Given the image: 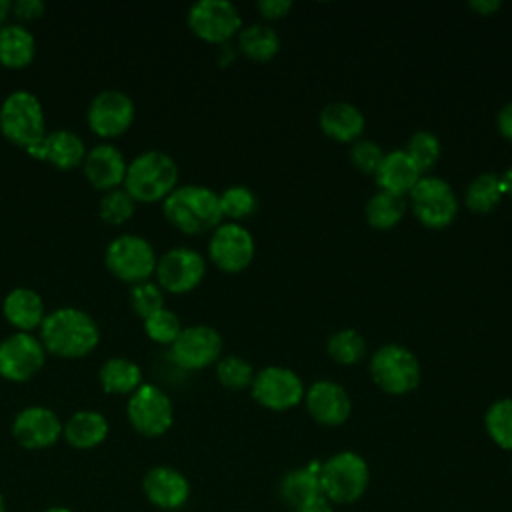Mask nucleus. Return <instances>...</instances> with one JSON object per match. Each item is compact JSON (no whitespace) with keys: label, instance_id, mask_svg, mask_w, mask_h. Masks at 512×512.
<instances>
[{"label":"nucleus","instance_id":"obj_1","mask_svg":"<svg viewBox=\"0 0 512 512\" xmlns=\"http://www.w3.org/2000/svg\"><path fill=\"white\" fill-rule=\"evenodd\" d=\"M40 342L46 352L60 358H82L100 342L96 320L74 306L48 312L40 324Z\"/></svg>","mask_w":512,"mask_h":512},{"label":"nucleus","instance_id":"obj_2","mask_svg":"<svg viewBox=\"0 0 512 512\" xmlns=\"http://www.w3.org/2000/svg\"><path fill=\"white\" fill-rule=\"evenodd\" d=\"M162 212L172 226L186 234L214 230L224 218L218 194L204 184L176 186L162 200Z\"/></svg>","mask_w":512,"mask_h":512},{"label":"nucleus","instance_id":"obj_3","mask_svg":"<svg viewBox=\"0 0 512 512\" xmlns=\"http://www.w3.org/2000/svg\"><path fill=\"white\" fill-rule=\"evenodd\" d=\"M370 486V466L354 450H340L320 462L322 498L332 506L358 502Z\"/></svg>","mask_w":512,"mask_h":512},{"label":"nucleus","instance_id":"obj_4","mask_svg":"<svg viewBox=\"0 0 512 512\" xmlns=\"http://www.w3.org/2000/svg\"><path fill=\"white\" fill-rule=\"evenodd\" d=\"M178 182L176 160L162 150H146L130 160L124 176V190L140 202L164 200Z\"/></svg>","mask_w":512,"mask_h":512},{"label":"nucleus","instance_id":"obj_5","mask_svg":"<svg viewBox=\"0 0 512 512\" xmlns=\"http://www.w3.org/2000/svg\"><path fill=\"white\" fill-rule=\"evenodd\" d=\"M0 130L10 142L26 150L36 146L46 136L44 108L38 96L30 90L10 92L0 106Z\"/></svg>","mask_w":512,"mask_h":512},{"label":"nucleus","instance_id":"obj_6","mask_svg":"<svg viewBox=\"0 0 512 512\" xmlns=\"http://www.w3.org/2000/svg\"><path fill=\"white\" fill-rule=\"evenodd\" d=\"M370 376L374 384L394 396L412 392L422 378L416 354L402 344H384L370 358Z\"/></svg>","mask_w":512,"mask_h":512},{"label":"nucleus","instance_id":"obj_7","mask_svg":"<svg viewBox=\"0 0 512 512\" xmlns=\"http://www.w3.org/2000/svg\"><path fill=\"white\" fill-rule=\"evenodd\" d=\"M126 416L138 434L158 438L166 434L174 422V404L160 386L142 382L126 402Z\"/></svg>","mask_w":512,"mask_h":512},{"label":"nucleus","instance_id":"obj_8","mask_svg":"<svg viewBox=\"0 0 512 512\" xmlns=\"http://www.w3.org/2000/svg\"><path fill=\"white\" fill-rule=\"evenodd\" d=\"M106 268L124 282H144L156 270L158 256L152 244L140 234L116 236L104 252Z\"/></svg>","mask_w":512,"mask_h":512},{"label":"nucleus","instance_id":"obj_9","mask_svg":"<svg viewBox=\"0 0 512 512\" xmlns=\"http://www.w3.org/2000/svg\"><path fill=\"white\" fill-rule=\"evenodd\" d=\"M410 208L428 228H444L458 214V198L440 176H422L410 190Z\"/></svg>","mask_w":512,"mask_h":512},{"label":"nucleus","instance_id":"obj_10","mask_svg":"<svg viewBox=\"0 0 512 512\" xmlns=\"http://www.w3.org/2000/svg\"><path fill=\"white\" fill-rule=\"evenodd\" d=\"M252 398L274 412H284L304 400L302 378L286 366H266L254 374L250 384Z\"/></svg>","mask_w":512,"mask_h":512},{"label":"nucleus","instance_id":"obj_11","mask_svg":"<svg viewBox=\"0 0 512 512\" xmlns=\"http://www.w3.org/2000/svg\"><path fill=\"white\" fill-rule=\"evenodd\" d=\"M190 30L206 42H228L242 28V16L230 0H198L188 10Z\"/></svg>","mask_w":512,"mask_h":512},{"label":"nucleus","instance_id":"obj_12","mask_svg":"<svg viewBox=\"0 0 512 512\" xmlns=\"http://www.w3.org/2000/svg\"><path fill=\"white\" fill-rule=\"evenodd\" d=\"M46 362V348L30 332H12L0 340V376L10 382H26Z\"/></svg>","mask_w":512,"mask_h":512},{"label":"nucleus","instance_id":"obj_13","mask_svg":"<svg viewBox=\"0 0 512 512\" xmlns=\"http://www.w3.org/2000/svg\"><path fill=\"white\" fill-rule=\"evenodd\" d=\"M256 252L252 232L238 222H220L210 236L208 256L224 272L244 270Z\"/></svg>","mask_w":512,"mask_h":512},{"label":"nucleus","instance_id":"obj_14","mask_svg":"<svg viewBox=\"0 0 512 512\" xmlns=\"http://www.w3.org/2000/svg\"><path fill=\"white\" fill-rule=\"evenodd\" d=\"M158 278V286L162 290L174 292V294H184L196 288L204 274H206V260L204 256L188 246H176L166 250L154 270Z\"/></svg>","mask_w":512,"mask_h":512},{"label":"nucleus","instance_id":"obj_15","mask_svg":"<svg viewBox=\"0 0 512 512\" xmlns=\"http://www.w3.org/2000/svg\"><path fill=\"white\" fill-rule=\"evenodd\" d=\"M134 114V100L124 90L106 88L90 100L86 120L92 132H96L98 136L114 138L130 128Z\"/></svg>","mask_w":512,"mask_h":512},{"label":"nucleus","instance_id":"obj_16","mask_svg":"<svg viewBox=\"0 0 512 512\" xmlns=\"http://www.w3.org/2000/svg\"><path fill=\"white\" fill-rule=\"evenodd\" d=\"M222 352V336L216 328L194 324L182 328L178 338L170 344L172 360L186 370H202L214 364Z\"/></svg>","mask_w":512,"mask_h":512},{"label":"nucleus","instance_id":"obj_17","mask_svg":"<svg viewBox=\"0 0 512 512\" xmlns=\"http://www.w3.org/2000/svg\"><path fill=\"white\" fill-rule=\"evenodd\" d=\"M64 422L48 406H26L12 420V436L26 450H44L62 438Z\"/></svg>","mask_w":512,"mask_h":512},{"label":"nucleus","instance_id":"obj_18","mask_svg":"<svg viewBox=\"0 0 512 512\" xmlns=\"http://www.w3.org/2000/svg\"><path fill=\"white\" fill-rule=\"evenodd\" d=\"M142 492L146 500L164 512H176L190 500V480L174 466L156 464L146 470L142 478Z\"/></svg>","mask_w":512,"mask_h":512},{"label":"nucleus","instance_id":"obj_19","mask_svg":"<svg viewBox=\"0 0 512 512\" xmlns=\"http://www.w3.org/2000/svg\"><path fill=\"white\" fill-rule=\"evenodd\" d=\"M308 414L322 426H340L350 418V394L334 380H316L304 392Z\"/></svg>","mask_w":512,"mask_h":512},{"label":"nucleus","instance_id":"obj_20","mask_svg":"<svg viewBox=\"0 0 512 512\" xmlns=\"http://www.w3.org/2000/svg\"><path fill=\"white\" fill-rule=\"evenodd\" d=\"M84 174L90 180V184L98 190H112L118 188V184L124 182L128 162L124 154L108 142L92 146L82 162Z\"/></svg>","mask_w":512,"mask_h":512},{"label":"nucleus","instance_id":"obj_21","mask_svg":"<svg viewBox=\"0 0 512 512\" xmlns=\"http://www.w3.org/2000/svg\"><path fill=\"white\" fill-rule=\"evenodd\" d=\"M38 160H48L56 168H76L84 162L86 146L80 134L68 128H58L52 132H46V136L32 148L26 150Z\"/></svg>","mask_w":512,"mask_h":512},{"label":"nucleus","instance_id":"obj_22","mask_svg":"<svg viewBox=\"0 0 512 512\" xmlns=\"http://www.w3.org/2000/svg\"><path fill=\"white\" fill-rule=\"evenodd\" d=\"M278 496L292 512L322 498L320 460L284 472L278 482Z\"/></svg>","mask_w":512,"mask_h":512},{"label":"nucleus","instance_id":"obj_23","mask_svg":"<svg viewBox=\"0 0 512 512\" xmlns=\"http://www.w3.org/2000/svg\"><path fill=\"white\" fill-rule=\"evenodd\" d=\"M380 190H388L394 194L404 196L406 192L416 186V182L422 178V170L416 166V162L408 156L404 148L386 152L376 174H374Z\"/></svg>","mask_w":512,"mask_h":512},{"label":"nucleus","instance_id":"obj_24","mask_svg":"<svg viewBox=\"0 0 512 512\" xmlns=\"http://www.w3.org/2000/svg\"><path fill=\"white\" fill-rule=\"evenodd\" d=\"M2 314L14 328H18V332H30L40 328L46 316L44 300L36 290L18 286L4 296Z\"/></svg>","mask_w":512,"mask_h":512},{"label":"nucleus","instance_id":"obj_25","mask_svg":"<svg viewBox=\"0 0 512 512\" xmlns=\"http://www.w3.org/2000/svg\"><path fill=\"white\" fill-rule=\"evenodd\" d=\"M318 122L326 136L340 140V142H356L366 124L362 110L344 100L328 102L320 110Z\"/></svg>","mask_w":512,"mask_h":512},{"label":"nucleus","instance_id":"obj_26","mask_svg":"<svg viewBox=\"0 0 512 512\" xmlns=\"http://www.w3.org/2000/svg\"><path fill=\"white\" fill-rule=\"evenodd\" d=\"M110 432V424L102 412L78 410L64 422L62 438L76 450H92L100 446Z\"/></svg>","mask_w":512,"mask_h":512},{"label":"nucleus","instance_id":"obj_27","mask_svg":"<svg viewBox=\"0 0 512 512\" xmlns=\"http://www.w3.org/2000/svg\"><path fill=\"white\" fill-rule=\"evenodd\" d=\"M36 54V40L24 24L0 26V64L8 68H26Z\"/></svg>","mask_w":512,"mask_h":512},{"label":"nucleus","instance_id":"obj_28","mask_svg":"<svg viewBox=\"0 0 512 512\" xmlns=\"http://www.w3.org/2000/svg\"><path fill=\"white\" fill-rule=\"evenodd\" d=\"M98 380L108 394H132L144 382L142 368L124 356L108 358L98 370Z\"/></svg>","mask_w":512,"mask_h":512},{"label":"nucleus","instance_id":"obj_29","mask_svg":"<svg viewBox=\"0 0 512 512\" xmlns=\"http://www.w3.org/2000/svg\"><path fill=\"white\" fill-rule=\"evenodd\" d=\"M238 48L250 60L266 62V60L274 58L276 52L280 50V36L272 26L262 24V22H254V24H248V26L240 28Z\"/></svg>","mask_w":512,"mask_h":512},{"label":"nucleus","instance_id":"obj_30","mask_svg":"<svg viewBox=\"0 0 512 512\" xmlns=\"http://www.w3.org/2000/svg\"><path fill=\"white\" fill-rule=\"evenodd\" d=\"M366 220L372 228L388 230L396 226L406 212V198L388 190L374 192L366 202Z\"/></svg>","mask_w":512,"mask_h":512},{"label":"nucleus","instance_id":"obj_31","mask_svg":"<svg viewBox=\"0 0 512 512\" xmlns=\"http://www.w3.org/2000/svg\"><path fill=\"white\" fill-rule=\"evenodd\" d=\"M506 194L502 176L496 172H480L468 186H466V206L472 212H490L498 206L502 196Z\"/></svg>","mask_w":512,"mask_h":512},{"label":"nucleus","instance_id":"obj_32","mask_svg":"<svg viewBox=\"0 0 512 512\" xmlns=\"http://www.w3.org/2000/svg\"><path fill=\"white\" fill-rule=\"evenodd\" d=\"M484 428L498 448L512 454V398H498L488 406Z\"/></svg>","mask_w":512,"mask_h":512},{"label":"nucleus","instance_id":"obj_33","mask_svg":"<svg viewBox=\"0 0 512 512\" xmlns=\"http://www.w3.org/2000/svg\"><path fill=\"white\" fill-rule=\"evenodd\" d=\"M326 350L338 364H356L366 354V340L354 328H342L328 336Z\"/></svg>","mask_w":512,"mask_h":512},{"label":"nucleus","instance_id":"obj_34","mask_svg":"<svg viewBox=\"0 0 512 512\" xmlns=\"http://www.w3.org/2000/svg\"><path fill=\"white\" fill-rule=\"evenodd\" d=\"M218 198H220L222 216L232 218V222L248 218L258 210V196L254 194L252 188L244 184L228 186L218 194Z\"/></svg>","mask_w":512,"mask_h":512},{"label":"nucleus","instance_id":"obj_35","mask_svg":"<svg viewBox=\"0 0 512 512\" xmlns=\"http://www.w3.org/2000/svg\"><path fill=\"white\" fill-rule=\"evenodd\" d=\"M216 378L224 388L242 390L252 384L254 368L242 356H224L216 362Z\"/></svg>","mask_w":512,"mask_h":512},{"label":"nucleus","instance_id":"obj_36","mask_svg":"<svg viewBox=\"0 0 512 512\" xmlns=\"http://www.w3.org/2000/svg\"><path fill=\"white\" fill-rule=\"evenodd\" d=\"M404 150L416 162V166L424 172V170H428V168H432L436 164V160L440 158L442 146H440V138L434 132H430V130H416L408 138Z\"/></svg>","mask_w":512,"mask_h":512},{"label":"nucleus","instance_id":"obj_37","mask_svg":"<svg viewBox=\"0 0 512 512\" xmlns=\"http://www.w3.org/2000/svg\"><path fill=\"white\" fill-rule=\"evenodd\" d=\"M136 208V200L124 188L106 190L98 202L100 218L108 224H122L126 222Z\"/></svg>","mask_w":512,"mask_h":512},{"label":"nucleus","instance_id":"obj_38","mask_svg":"<svg viewBox=\"0 0 512 512\" xmlns=\"http://www.w3.org/2000/svg\"><path fill=\"white\" fill-rule=\"evenodd\" d=\"M144 332L150 340L158 344H172L182 332V324L176 312L168 308H160L144 318Z\"/></svg>","mask_w":512,"mask_h":512},{"label":"nucleus","instance_id":"obj_39","mask_svg":"<svg viewBox=\"0 0 512 512\" xmlns=\"http://www.w3.org/2000/svg\"><path fill=\"white\" fill-rule=\"evenodd\" d=\"M130 302H132L134 312L138 316L146 318L152 312L164 308V290L156 282H150V280L136 282L130 288Z\"/></svg>","mask_w":512,"mask_h":512},{"label":"nucleus","instance_id":"obj_40","mask_svg":"<svg viewBox=\"0 0 512 512\" xmlns=\"http://www.w3.org/2000/svg\"><path fill=\"white\" fill-rule=\"evenodd\" d=\"M384 158V152L382 148L374 142V140H364V138H358L356 142H352V148H350V160L352 164L364 172V174H376L380 162Z\"/></svg>","mask_w":512,"mask_h":512},{"label":"nucleus","instance_id":"obj_41","mask_svg":"<svg viewBox=\"0 0 512 512\" xmlns=\"http://www.w3.org/2000/svg\"><path fill=\"white\" fill-rule=\"evenodd\" d=\"M46 4L42 0H16L12 2V12L20 20H36L44 14Z\"/></svg>","mask_w":512,"mask_h":512},{"label":"nucleus","instance_id":"obj_42","mask_svg":"<svg viewBox=\"0 0 512 512\" xmlns=\"http://www.w3.org/2000/svg\"><path fill=\"white\" fill-rule=\"evenodd\" d=\"M290 8H292L290 0H258V10L268 20L284 18L290 12Z\"/></svg>","mask_w":512,"mask_h":512},{"label":"nucleus","instance_id":"obj_43","mask_svg":"<svg viewBox=\"0 0 512 512\" xmlns=\"http://www.w3.org/2000/svg\"><path fill=\"white\" fill-rule=\"evenodd\" d=\"M496 126L500 130V134L508 140H512V100L508 104H504L500 110H498V116H496Z\"/></svg>","mask_w":512,"mask_h":512},{"label":"nucleus","instance_id":"obj_44","mask_svg":"<svg viewBox=\"0 0 512 512\" xmlns=\"http://www.w3.org/2000/svg\"><path fill=\"white\" fill-rule=\"evenodd\" d=\"M468 6H470L474 12H478L480 16H490V14H494L496 10H500L502 2H500V0H470Z\"/></svg>","mask_w":512,"mask_h":512},{"label":"nucleus","instance_id":"obj_45","mask_svg":"<svg viewBox=\"0 0 512 512\" xmlns=\"http://www.w3.org/2000/svg\"><path fill=\"white\" fill-rule=\"evenodd\" d=\"M294 512H336V510H334V506L328 500L318 498V500H314V502H310V504H306V506H302V508H298Z\"/></svg>","mask_w":512,"mask_h":512},{"label":"nucleus","instance_id":"obj_46","mask_svg":"<svg viewBox=\"0 0 512 512\" xmlns=\"http://www.w3.org/2000/svg\"><path fill=\"white\" fill-rule=\"evenodd\" d=\"M12 12V2L10 0H0V26H4V20Z\"/></svg>","mask_w":512,"mask_h":512},{"label":"nucleus","instance_id":"obj_47","mask_svg":"<svg viewBox=\"0 0 512 512\" xmlns=\"http://www.w3.org/2000/svg\"><path fill=\"white\" fill-rule=\"evenodd\" d=\"M502 176V182H504V190L512 196V164L508 166V170L504 172V174H500Z\"/></svg>","mask_w":512,"mask_h":512},{"label":"nucleus","instance_id":"obj_48","mask_svg":"<svg viewBox=\"0 0 512 512\" xmlns=\"http://www.w3.org/2000/svg\"><path fill=\"white\" fill-rule=\"evenodd\" d=\"M42 512H74V510L68 508V506H62V504H56V506H50V508H46Z\"/></svg>","mask_w":512,"mask_h":512},{"label":"nucleus","instance_id":"obj_49","mask_svg":"<svg viewBox=\"0 0 512 512\" xmlns=\"http://www.w3.org/2000/svg\"><path fill=\"white\" fill-rule=\"evenodd\" d=\"M0 512H6V500H4L2 492H0Z\"/></svg>","mask_w":512,"mask_h":512},{"label":"nucleus","instance_id":"obj_50","mask_svg":"<svg viewBox=\"0 0 512 512\" xmlns=\"http://www.w3.org/2000/svg\"><path fill=\"white\" fill-rule=\"evenodd\" d=\"M510 472H512V458H510Z\"/></svg>","mask_w":512,"mask_h":512}]
</instances>
